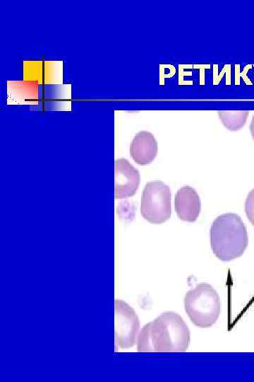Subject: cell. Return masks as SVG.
<instances>
[{
	"instance_id": "1",
	"label": "cell",
	"mask_w": 254,
	"mask_h": 382,
	"mask_svg": "<svg viewBox=\"0 0 254 382\" xmlns=\"http://www.w3.org/2000/svg\"><path fill=\"white\" fill-rule=\"evenodd\" d=\"M190 341V330L182 317L167 311L143 327L136 344L139 352H183Z\"/></svg>"
},
{
	"instance_id": "2",
	"label": "cell",
	"mask_w": 254,
	"mask_h": 382,
	"mask_svg": "<svg viewBox=\"0 0 254 382\" xmlns=\"http://www.w3.org/2000/svg\"><path fill=\"white\" fill-rule=\"evenodd\" d=\"M248 238L246 226L236 214L217 216L210 228V245L213 253L222 261H231L243 255Z\"/></svg>"
},
{
	"instance_id": "3",
	"label": "cell",
	"mask_w": 254,
	"mask_h": 382,
	"mask_svg": "<svg viewBox=\"0 0 254 382\" xmlns=\"http://www.w3.org/2000/svg\"><path fill=\"white\" fill-rule=\"evenodd\" d=\"M186 313L192 323L202 328H210L217 320L221 302L217 291L207 283H200L184 297Z\"/></svg>"
},
{
	"instance_id": "4",
	"label": "cell",
	"mask_w": 254,
	"mask_h": 382,
	"mask_svg": "<svg viewBox=\"0 0 254 382\" xmlns=\"http://www.w3.org/2000/svg\"><path fill=\"white\" fill-rule=\"evenodd\" d=\"M140 213L152 224H159L169 219L171 214L169 187L159 180L147 183L143 191Z\"/></svg>"
},
{
	"instance_id": "5",
	"label": "cell",
	"mask_w": 254,
	"mask_h": 382,
	"mask_svg": "<svg viewBox=\"0 0 254 382\" xmlns=\"http://www.w3.org/2000/svg\"><path fill=\"white\" fill-rule=\"evenodd\" d=\"M115 306V352L133 347L140 330L138 317L132 307L122 300L116 299Z\"/></svg>"
},
{
	"instance_id": "6",
	"label": "cell",
	"mask_w": 254,
	"mask_h": 382,
	"mask_svg": "<svg viewBox=\"0 0 254 382\" xmlns=\"http://www.w3.org/2000/svg\"><path fill=\"white\" fill-rule=\"evenodd\" d=\"M23 80L39 84L63 83V62L25 61Z\"/></svg>"
},
{
	"instance_id": "7",
	"label": "cell",
	"mask_w": 254,
	"mask_h": 382,
	"mask_svg": "<svg viewBox=\"0 0 254 382\" xmlns=\"http://www.w3.org/2000/svg\"><path fill=\"white\" fill-rule=\"evenodd\" d=\"M140 183L138 170L125 158L115 161V199L133 196Z\"/></svg>"
},
{
	"instance_id": "8",
	"label": "cell",
	"mask_w": 254,
	"mask_h": 382,
	"mask_svg": "<svg viewBox=\"0 0 254 382\" xmlns=\"http://www.w3.org/2000/svg\"><path fill=\"white\" fill-rule=\"evenodd\" d=\"M175 211L184 221H195L200 212V197L193 187L186 185L178 190L174 199Z\"/></svg>"
},
{
	"instance_id": "9",
	"label": "cell",
	"mask_w": 254,
	"mask_h": 382,
	"mask_svg": "<svg viewBox=\"0 0 254 382\" xmlns=\"http://www.w3.org/2000/svg\"><path fill=\"white\" fill-rule=\"evenodd\" d=\"M157 154V142L153 134L140 131L134 137L130 146V154L138 165L145 166L153 161Z\"/></svg>"
},
{
	"instance_id": "10",
	"label": "cell",
	"mask_w": 254,
	"mask_h": 382,
	"mask_svg": "<svg viewBox=\"0 0 254 382\" xmlns=\"http://www.w3.org/2000/svg\"><path fill=\"white\" fill-rule=\"evenodd\" d=\"M38 89V84L35 82L9 81L6 84L8 103H35L39 100Z\"/></svg>"
},
{
	"instance_id": "11",
	"label": "cell",
	"mask_w": 254,
	"mask_h": 382,
	"mask_svg": "<svg viewBox=\"0 0 254 382\" xmlns=\"http://www.w3.org/2000/svg\"><path fill=\"white\" fill-rule=\"evenodd\" d=\"M217 114L225 127L231 131H236L245 125L249 111L221 110L217 111Z\"/></svg>"
},
{
	"instance_id": "12",
	"label": "cell",
	"mask_w": 254,
	"mask_h": 382,
	"mask_svg": "<svg viewBox=\"0 0 254 382\" xmlns=\"http://www.w3.org/2000/svg\"><path fill=\"white\" fill-rule=\"evenodd\" d=\"M253 66L252 64H247L243 68V71H240V65L239 64H235V85H239L240 84V78L242 77L243 81L247 85H252V82L250 81V79L247 76V73L249 69H251Z\"/></svg>"
},
{
	"instance_id": "13",
	"label": "cell",
	"mask_w": 254,
	"mask_h": 382,
	"mask_svg": "<svg viewBox=\"0 0 254 382\" xmlns=\"http://www.w3.org/2000/svg\"><path fill=\"white\" fill-rule=\"evenodd\" d=\"M245 212L250 223L254 226V189L248 193L246 197Z\"/></svg>"
},
{
	"instance_id": "14",
	"label": "cell",
	"mask_w": 254,
	"mask_h": 382,
	"mask_svg": "<svg viewBox=\"0 0 254 382\" xmlns=\"http://www.w3.org/2000/svg\"><path fill=\"white\" fill-rule=\"evenodd\" d=\"M176 74V68L172 64L159 65V83L164 85L165 79L171 78Z\"/></svg>"
},
{
	"instance_id": "15",
	"label": "cell",
	"mask_w": 254,
	"mask_h": 382,
	"mask_svg": "<svg viewBox=\"0 0 254 382\" xmlns=\"http://www.w3.org/2000/svg\"><path fill=\"white\" fill-rule=\"evenodd\" d=\"M190 64H179V85H192L193 81H185V76H192V71H186Z\"/></svg>"
},
{
	"instance_id": "16",
	"label": "cell",
	"mask_w": 254,
	"mask_h": 382,
	"mask_svg": "<svg viewBox=\"0 0 254 382\" xmlns=\"http://www.w3.org/2000/svg\"><path fill=\"white\" fill-rule=\"evenodd\" d=\"M231 69V66L230 64H225L222 69L220 71V74H218V65L214 64L213 65V85L217 86L219 83L222 79L224 76L225 73H226L229 70Z\"/></svg>"
},
{
	"instance_id": "17",
	"label": "cell",
	"mask_w": 254,
	"mask_h": 382,
	"mask_svg": "<svg viewBox=\"0 0 254 382\" xmlns=\"http://www.w3.org/2000/svg\"><path fill=\"white\" fill-rule=\"evenodd\" d=\"M210 64H193V69H198L200 70V84L201 86L205 85V70L210 69Z\"/></svg>"
},
{
	"instance_id": "18",
	"label": "cell",
	"mask_w": 254,
	"mask_h": 382,
	"mask_svg": "<svg viewBox=\"0 0 254 382\" xmlns=\"http://www.w3.org/2000/svg\"><path fill=\"white\" fill-rule=\"evenodd\" d=\"M250 131L252 137L254 140V115L253 116L251 122H250Z\"/></svg>"
},
{
	"instance_id": "19",
	"label": "cell",
	"mask_w": 254,
	"mask_h": 382,
	"mask_svg": "<svg viewBox=\"0 0 254 382\" xmlns=\"http://www.w3.org/2000/svg\"><path fill=\"white\" fill-rule=\"evenodd\" d=\"M254 66V65H253Z\"/></svg>"
}]
</instances>
